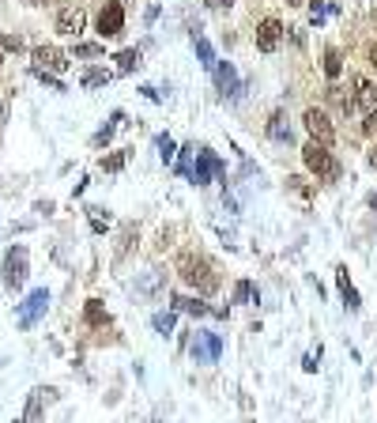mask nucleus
<instances>
[{"mask_svg": "<svg viewBox=\"0 0 377 423\" xmlns=\"http://www.w3.org/2000/svg\"><path fill=\"white\" fill-rule=\"evenodd\" d=\"M177 268H181V280H185V284H193L201 295H212V291L219 287L212 265H208L204 257H193V254H188V257H181V265H177Z\"/></svg>", "mask_w": 377, "mask_h": 423, "instance_id": "obj_1", "label": "nucleus"}, {"mask_svg": "<svg viewBox=\"0 0 377 423\" xmlns=\"http://www.w3.org/2000/svg\"><path fill=\"white\" fill-rule=\"evenodd\" d=\"M302 159H306V167L313 170L321 181H336L340 178V162L332 159V151L325 144H306L302 148Z\"/></svg>", "mask_w": 377, "mask_h": 423, "instance_id": "obj_2", "label": "nucleus"}, {"mask_svg": "<svg viewBox=\"0 0 377 423\" xmlns=\"http://www.w3.org/2000/svg\"><path fill=\"white\" fill-rule=\"evenodd\" d=\"M121 30H125V8H121V0H109L102 12H98V35L117 38Z\"/></svg>", "mask_w": 377, "mask_h": 423, "instance_id": "obj_3", "label": "nucleus"}, {"mask_svg": "<svg viewBox=\"0 0 377 423\" xmlns=\"http://www.w3.org/2000/svg\"><path fill=\"white\" fill-rule=\"evenodd\" d=\"M46 306H49V291H30L27 295V302L23 306H19V329H30V325H35L42 314H46Z\"/></svg>", "mask_w": 377, "mask_h": 423, "instance_id": "obj_4", "label": "nucleus"}, {"mask_svg": "<svg viewBox=\"0 0 377 423\" xmlns=\"http://www.w3.org/2000/svg\"><path fill=\"white\" fill-rule=\"evenodd\" d=\"M193 359L196 363H219V355H223V340H219L215 333H196V340H193Z\"/></svg>", "mask_w": 377, "mask_h": 423, "instance_id": "obj_5", "label": "nucleus"}, {"mask_svg": "<svg viewBox=\"0 0 377 423\" xmlns=\"http://www.w3.org/2000/svg\"><path fill=\"white\" fill-rule=\"evenodd\" d=\"M68 68V53L57 49V46H38L35 49V72H64Z\"/></svg>", "mask_w": 377, "mask_h": 423, "instance_id": "obj_6", "label": "nucleus"}, {"mask_svg": "<svg viewBox=\"0 0 377 423\" xmlns=\"http://www.w3.org/2000/svg\"><path fill=\"white\" fill-rule=\"evenodd\" d=\"M302 121H306V129H309V136H313V144H332L336 140V129H332V121L321 110H306L302 114Z\"/></svg>", "mask_w": 377, "mask_h": 423, "instance_id": "obj_7", "label": "nucleus"}, {"mask_svg": "<svg viewBox=\"0 0 377 423\" xmlns=\"http://www.w3.org/2000/svg\"><path fill=\"white\" fill-rule=\"evenodd\" d=\"M4 280H8V287H19L27 280V249L23 246L8 249V257H4Z\"/></svg>", "mask_w": 377, "mask_h": 423, "instance_id": "obj_8", "label": "nucleus"}, {"mask_svg": "<svg viewBox=\"0 0 377 423\" xmlns=\"http://www.w3.org/2000/svg\"><path fill=\"white\" fill-rule=\"evenodd\" d=\"M280 42H283V23H280V19H261V23H257V49L261 53H275V49H280Z\"/></svg>", "mask_w": 377, "mask_h": 423, "instance_id": "obj_9", "label": "nucleus"}, {"mask_svg": "<svg viewBox=\"0 0 377 423\" xmlns=\"http://www.w3.org/2000/svg\"><path fill=\"white\" fill-rule=\"evenodd\" d=\"M377 106V83L362 80V76H354V99H351V110H366L370 114Z\"/></svg>", "mask_w": 377, "mask_h": 423, "instance_id": "obj_10", "label": "nucleus"}, {"mask_svg": "<svg viewBox=\"0 0 377 423\" xmlns=\"http://www.w3.org/2000/svg\"><path fill=\"white\" fill-rule=\"evenodd\" d=\"M188 174H193V181H196V186H204V181L212 178V174H219V178H223V174H227V167H223V162H219V159L212 155V151H201V159H196V170H188Z\"/></svg>", "mask_w": 377, "mask_h": 423, "instance_id": "obj_11", "label": "nucleus"}, {"mask_svg": "<svg viewBox=\"0 0 377 423\" xmlns=\"http://www.w3.org/2000/svg\"><path fill=\"white\" fill-rule=\"evenodd\" d=\"M83 23H87V16H83V8H61L57 12V30L61 35H80L83 30Z\"/></svg>", "mask_w": 377, "mask_h": 423, "instance_id": "obj_12", "label": "nucleus"}, {"mask_svg": "<svg viewBox=\"0 0 377 423\" xmlns=\"http://www.w3.org/2000/svg\"><path fill=\"white\" fill-rule=\"evenodd\" d=\"M215 80H219V88H223V95H238V72L230 68L227 61H215Z\"/></svg>", "mask_w": 377, "mask_h": 423, "instance_id": "obj_13", "label": "nucleus"}, {"mask_svg": "<svg viewBox=\"0 0 377 423\" xmlns=\"http://www.w3.org/2000/svg\"><path fill=\"white\" fill-rule=\"evenodd\" d=\"M336 280H340V291H343V299H347V306H351V310H359L362 302H359V291H354L351 276H347V268H340V273H336Z\"/></svg>", "mask_w": 377, "mask_h": 423, "instance_id": "obj_14", "label": "nucleus"}, {"mask_svg": "<svg viewBox=\"0 0 377 423\" xmlns=\"http://www.w3.org/2000/svg\"><path fill=\"white\" fill-rule=\"evenodd\" d=\"M109 80H114V72H109V68H87L80 83H83V88H106Z\"/></svg>", "mask_w": 377, "mask_h": 423, "instance_id": "obj_15", "label": "nucleus"}, {"mask_svg": "<svg viewBox=\"0 0 377 423\" xmlns=\"http://www.w3.org/2000/svg\"><path fill=\"white\" fill-rule=\"evenodd\" d=\"M340 72H343L340 49H328V53H325V76H328V80H340Z\"/></svg>", "mask_w": 377, "mask_h": 423, "instance_id": "obj_16", "label": "nucleus"}, {"mask_svg": "<svg viewBox=\"0 0 377 423\" xmlns=\"http://www.w3.org/2000/svg\"><path fill=\"white\" fill-rule=\"evenodd\" d=\"M193 42H196V57H201V64H204V68H215V53H212V46H208V38H201V35H196Z\"/></svg>", "mask_w": 377, "mask_h": 423, "instance_id": "obj_17", "label": "nucleus"}, {"mask_svg": "<svg viewBox=\"0 0 377 423\" xmlns=\"http://www.w3.org/2000/svg\"><path fill=\"white\" fill-rule=\"evenodd\" d=\"M117 68H121V72L140 68V49H121V53H117Z\"/></svg>", "mask_w": 377, "mask_h": 423, "instance_id": "obj_18", "label": "nucleus"}, {"mask_svg": "<svg viewBox=\"0 0 377 423\" xmlns=\"http://www.w3.org/2000/svg\"><path fill=\"white\" fill-rule=\"evenodd\" d=\"M174 306L177 310H188V314H212V306H204V302H196V299H181V295H174Z\"/></svg>", "mask_w": 377, "mask_h": 423, "instance_id": "obj_19", "label": "nucleus"}, {"mask_svg": "<svg viewBox=\"0 0 377 423\" xmlns=\"http://www.w3.org/2000/svg\"><path fill=\"white\" fill-rule=\"evenodd\" d=\"M234 302H257V287H253L249 280H241L234 287Z\"/></svg>", "mask_w": 377, "mask_h": 423, "instance_id": "obj_20", "label": "nucleus"}, {"mask_svg": "<svg viewBox=\"0 0 377 423\" xmlns=\"http://www.w3.org/2000/svg\"><path fill=\"white\" fill-rule=\"evenodd\" d=\"M268 133H272L275 140H291V125H283V114H275V117H272Z\"/></svg>", "mask_w": 377, "mask_h": 423, "instance_id": "obj_21", "label": "nucleus"}, {"mask_svg": "<svg viewBox=\"0 0 377 423\" xmlns=\"http://www.w3.org/2000/svg\"><path fill=\"white\" fill-rule=\"evenodd\" d=\"M87 215H91L95 231H106V227H109V215H102V208H87Z\"/></svg>", "mask_w": 377, "mask_h": 423, "instance_id": "obj_22", "label": "nucleus"}, {"mask_svg": "<svg viewBox=\"0 0 377 423\" xmlns=\"http://www.w3.org/2000/svg\"><path fill=\"white\" fill-rule=\"evenodd\" d=\"M155 329H159L162 336L174 333V314H155Z\"/></svg>", "mask_w": 377, "mask_h": 423, "instance_id": "obj_23", "label": "nucleus"}, {"mask_svg": "<svg viewBox=\"0 0 377 423\" xmlns=\"http://www.w3.org/2000/svg\"><path fill=\"white\" fill-rule=\"evenodd\" d=\"M0 49L19 53V49H23V38H19V35H0Z\"/></svg>", "mask_w": 377, "mask_h": 423, "instance_id": "obj_24", "label": "nucleus"}, {"mask_svg": "<svg viewBox=\"0 0 377 423\" xmlns=\"http://www.w3.org/2000/svg\"><path fill=\"white\" fill-rule=\"evenodd\" d=\"M87 321H91V325H102V321H106V310L98 306V302H91V306H87Z\"/></svg>", "mask_w": 377, "mask_h": 423, "instance_id": "obj_25", "label": "nucleus"}, {"mask_svg": "<svg viewBox=\"0 0 377 423\" xmlns=\"http://www.w3.org/2000/svg\"><path fill=\"white\" fill-rule=\"evenodd\" d=\"M121 167H125V151H117V155L102 159V170H121Z\"/></svg>", "mask_w": 377, "mask_h": 423, "instance_id": "obj_26", "label": "nucleus"}, {"mask_svg": "<svg viewBox=\"0 0 377 423\" xmlns=\"http://www.w3.org/2000/svg\"><path fill=\"white\" fill-rule=\"evenodd\" d=\"M159 151H162V159L170 162V159H174V140H170V136H159Z\"/></svg>", "mask_w": 377, "mask_h": 423, "instance_id": "obj_27", "label": "nucleus"}, {"mask_svg": "<svg viewBox=\"0 0 377 423\" xmlns=\"http://www.w3.org/2000/svg\"><path fill=\"white\" fill-rule=\"evenodd\" d=\"M362 129H366V133H377V106L366 114V125H362Z\"/></svg>", "mask_w": 377, "mask_h": 423, "instance_id": "obj_28", "label": "nucleus"}, {"mask_svg": "<svg viewBox=\"0 0 377 423\" xmlns=\"http://www.w3.org/2000/svg\"><path fill=\"white\" fill-rule=\"evenodd\" d=\"M76 53H80V57H98L102 49H98V46H76Z\"/></svg>", "mask_w": 377, "mask_h": 423, "instance_id": "obj_29", "label": "nucleus"}, {"mask_svg": "<svg viewBox=\"0 0 377 423\" xmlns=\"http://www.w3.org/2000/svg\"><path fill=\"white\" fill-rule=\"evenodd\" d=\"M208 8H212V12H223V8H230V0H208Z\"/></svg>", "mask_w": 377, "mask_h": 423, "instance_id": "obj_30", "label": "nucleus"}, {"mask_svg": "<svg viewBox=\"0 0 377 423\" xmlns=\"http://www.w3.org/2000/svg\"><path fill=\"white\" fill-rule=\"evenodd\" d=\"M309 16H313V23H321V19H325V8L313 4V8H309Z\"/></svg>", "mask_w": 377, "mask_h": 423, "instance_id": "obj_31", "label": "nucleus"}, {"mask_svg": "<svg viewBox=\"0 0 377 423\" xmlns=\"http://www.w3.org/2000/svg\"><path fill=\"white\" fill-rule=\"evenodd\" d=\"M370 64H373V68H377V42H373V46H370Z\"/></svg>", "mask_w": 377, "mask_h": 423, "instance_id": "obj_32", "label": "nucleus"}, {"mask_svg": "<svg viewBox=\"0 0 377 423\" xmlns=\"http://www.w3.org/2000/svg\"><path fill=\"white\" fill-rule=\"evenodd\" d=\"M370 167H377V144H373V151H370Z\"/></svg>", "mask_w": 377, "mask_h": 423, "instance_id": "obj_33", "label": "nucleus"}, {"mask_svg": "<svg viewBox=\"0 0 377 423\" xmlns=\"http://www.w3.org/2000/svg\"><path fill=\"white\" fill-rule=\"evenodd\" d=\"M287 4H302V0H287Z\"/></svg>", "mask_w": 377, "mask_h": 423, "instance_id": "obj_34", "label": "nucleus"}, {"mask_svg": "<svg viewBox=\"0 0 377 423\" xmlns=\"http://www.w3.org/2000/svg\"><path fill=\"white\" fill-rule=\"evenodd\" d=\"M370 204H373V208H377V197H373V201H370Z\"/></svg>", "mask_w": 377, "mask_h": 423, "instance_id": "obj_35", "label": "nucleus"}, {"mask_svg": "<svg viewBox=\"0 0 377 423\" xmlns=\"http://www.w3.org/2000/svg\"><path fill=\"white\" fill-rule=\"evenodd\" d=\"M19 423H23V419H19Z\"/></svg>", "mask_w": 377, "mask_h": 423, "instance_id": "obj_36", "label": "nucleus"}]
</instances>
